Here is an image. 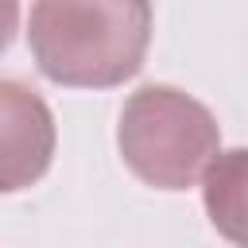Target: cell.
Wrapping results in <instances>:
<instances>
[{
  "mask_svg": "<svg viewBox=\"0 0 248 248\" xmlns=\"http://www.w3.org/2000/svg\"><path fill=\"white\" fill-rule=\"evenodd\" d=\"M124 167L155 190H190L221 151L213 112L174 85L136 89L116 124Z\"/></svg>",
  "mask_w": 248,
  "mask_h": 248,
  "instance_id": "cell-2",
  "label": "cell"
},
{
  "mask_svg": "<svg viewBox=\"0 0 248 248\" xmlns=\"http://www.w3.org/2000/svg\"><path fill=\"white\" fill-rule=\"evenodd\" d=\"M202 202L209 213V225L248 248V147L217 151L202 174Z\"/></svg>",
  "mask_w": 248,
  "mask_h": 248,
  "instance_id": "cell-4",
  "label": "cell"
},
{
  "mask_svg": "<svg viewBox=\"0 0 248 248\" xmlns=\"http://www.w3.org/2000/svg\"><path fill=\"white\" fill-rule=\"evenodd\" d=\"M54 116L46 101L16 81L0 78V194H19L35 186L54 159Z\"/></svg>",
  "mask_w": 248,
  "mask_h": 248,
  "instance_id": "cell-3",
  "label": "cell"
},
{
  "mask_svg": "<svg viewBox=\"0 0 248 248\" xmlns=\"http://www.w3.org/2000/svg\"><path fill=\"white\" fill-rule=\"evenodd\" d=\"M27 43L54 85H124L143 70L151 46V0H35Z\"/></svg>",
  "mask_w": 248,
  "mask_h": 248,
  "instance_id": "cell-1",
  "label": "cell"
},
{
  "mask_svg": "<svg viewBox=\"0 0 248 248\" xmlns=\"http://www.w3.org/2000/svg\"><path fill=\"white\" fill-rule=\"evenodd\" d=\"M19 27V0H0V54L12 46Z\"/></svg>",
  "mask_w": 248,
  "mask_h": 248,
  "instance_id": "cell-5",
  "label": "cell"
}]
</instances>
